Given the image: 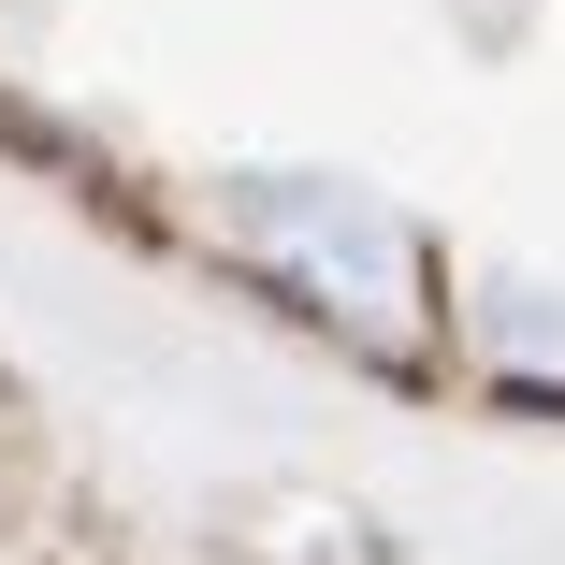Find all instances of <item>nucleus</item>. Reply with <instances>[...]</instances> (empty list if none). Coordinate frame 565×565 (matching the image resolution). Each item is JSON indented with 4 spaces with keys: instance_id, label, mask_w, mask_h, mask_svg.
I'll list each match as a JSON object with an SVG mask.
<instances>
[{
    "instance_id": "f257e3e1",
    "label": "nucleus",
    "mask_w": 565,
    "mask_h": 565,
    "mask_svg": "<svg viewBox=\"0 0 565 565\" xmlns=\"http://www.w3.org/2000/svg\"><path fill=\"white\" fill-rule=\"evenodd\" d=\"M233 233H247L290 290L349 305L363 333H406V305H420V276H406V233H392V217L319 203V189H290V174H247V189H233Z\"/></svg>"
}]
</instances>
